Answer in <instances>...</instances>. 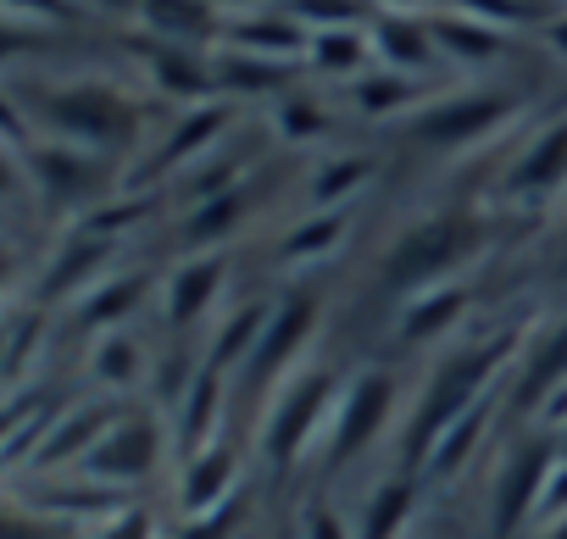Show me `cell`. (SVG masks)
I'll list each match as a JSON object with an SVG mask.
<instances>
[{
    "instance_id": "e0dca14e",
    "label": "cell",
    "mask_w": 567,
    "mask_h": 539,
    "mask_svg": "<svg viewBox=\"0 0 567 539\" xmlns=\"http://www.w3.org/2000/svg\"><path fill=\"white\" fill-rule=\"evenodd\" d=\"M145 29H156L167 45H200L212 34H223L228 18H217V0H140Z\"/></svg>"
},
{
    "instance_id": "1f68e13d",
    "label": "cell",
    "mask_w": 567,
    "mask_h": 539,
    "mask_svg": "<svg viewBox=\"0 0 567 539\" xmlns=\"http://www.w3.org/2000/svg\"><path fill=\"white\" fill-rule=\"evenodd\" d=\"M545 34H550V51H556V56H567V12H561V18H550V29H545Z\"/></svg>"
},
{
    "instance_id": "f1b7e54d",
    "label": "cell",
    "mask_w": 567,
    "mask_h": 539,
    "mask_svg": "<svg viewBox=\"0 0 567 539\" xmlns=\"http://www.w3.org/2000/svg\"><path fill=\"white\" fill-rule=\"evenodd\" d=\"M296 539H357V528L329 506V500H312L307 511H301V528H296Z\"/></svg>"
},
{
    "instance_id": "2e32d148",
    "label": "cell",
    "mask_w": 567,
    "mask_h": 539,
    "mask_svg": "<svg viewBox=\"0 0 567 539\" xmlns=\"http://www.w3.org/2000/svg\"><path fill=\"white\" fill-rule=\"evenodd\" d=\"M462 312H467V290H462V284H434V290H417V296L401 307L395 334H401L406 345H440L445 329L462 323Z\"/></svg>"
},
{
    "instance_id": "f546056e",
    "label": "cell",
    "mask_w": 567,
    "mask_h": 539,
    "mask_svg": "<svg viewBox=\"0 0 567 539\" xmlns=\"http://www.w3.org/2000/svg\"><path fill=\"white\" fill-rule=\"evenodd\" d=\"M90 539H151V517L145 511H112L101 522H90Z\"/></svg>"
},
{
    "instance_id": "52a82bcc",
    "label": "cell",
    "mask_w": 567,
    "mask_h": 539,
    "mask_svg": "<svg viewBox=\"0 0 567 539\" xmlns=\"http://www.w3.org/2000/svg\"><path fill=\"white\" fill-rule=\"evenodd\" d=\"M162 462V428L145 412H117V423L101 434V445L79 462L84 478L106 484V489H128L140 478H151Z\"/></svg>"
},
{
    "instance_id": "7a4b0ae2",
    "label": "cell",
    "mask_w": 567,
    "mask_h": 539,
    "mask_svg": "<svg viewBox=\"0 0 567 539\" xmlns=\"http://www.w3.org/2000/svg\"><path fill=\"white\" fill-rule=\"evenodd\" d=\"M340 395H346V384L329 362H301L261 406V456L278 473H290L296 462L323 450V434L334 423Z\"/></svg>"
},
{
    "instance_id": "83f0119b",
    "label": "cell",
    "mask_w": 567,
    "mask_h": 539,
    "mask_svg": "<svg viewBox=\"0 0 567 539\" xmlns=\"http://www.w3.org/2000/svg\"><path fill=\"white\" fill-rule=\"evenodd\" d=\"M550 384H567V323L528 356V373H523V401H539L534 390H550Z\"/></svg>"
},
{
    "instance_id": "cb8c5ba5",
    "label": "cell",
    "mask_w": 567,
    "mask_h": 539,
    "mask_svg": "<svg viewBox=\"0 0 567 539\" xmlns=\"http://www.w3.org/2000/svg\"><path fill=\"white\" fill-rule=\"evenodd\" d=\"M223 123H228V112H223V106H206V112H195V117H189L184 128H173V134H167V151L156 156V167H173V162H195V156H200V151H206V145H212V139L223 134Z\"/></svg>"
},
{
    "instance_id": "ac0fdd59",
    "label": "cell",
    "mask_w": 567,
    "mask_h": 539,
    "mask_svg": "<svg viewBox=\"0 0 567 539\" xmlns=\"http://www.w3.org/2000/svg\"><path fill=\"white\" fill-rule=\"evenodd\" d=\"M217 423H223V373L200 367L189 379L184 401H178V439H184V450L195 456V450L217 445Z\"/></svg>"
},
{
    "instance_id": "4fadbf2b",
    "label": "cell",
    "mask_w": 567,
    "mask_h": 539,
    "mask_svg": "<svg viewBox=\"0 0 567 539\" xmlns=\"http://www.w3.org/2000/svg\"><path fill=\"white\" fill-rule=\"evenodd\" d=\"M506 189L523 200H550L567 189V123H550L506 173Z\"/></svg>"
},
{
    "instance_id": "5b68a950",
    "label": "cell",
    "mask_w": 567,
    "mask_h": 539,
    "mask_svg": "<svg viewBox=\"0 0 567 539\" xmlns=\"http://www.w3.org/2000/svg\"><path fill=\"white\" fill-rule=\"evenodd\" d=\"M395 395H401V384H395L390 367H368V373L346 379V395H340V406H334V423H329L318 456H323L329 467L357 462V456L384 434V423H390V412H395Z\"/></svg>"
},
{
    "instance_id": "603a6c76",
    "label": "cell",
    "mask_w": 567,
    "mask_h": 539,
    "mask_svg": "<svg viewBox=\"0 0 567 539\" xmlns=\"http://www.w3.org/2000/svg\"><path fill=\"white\" fill-rule=\"evenodd\" d=\"M368 173H373L368 156H334V162H323V167L312 173V206H318V211H340V206L368 184Z\"/></svg>"
},
{
    "instance_id": "d4e9b609",
    "label": "cell",
    "mask_w": 567,
    "mask_h": 539,
    "mask_svg": "<svg viewBox=\"0 0 567 539\" xmlns=\"http://www.w3.org/2000/svg\"><path fill=\"white\" fill-rule=\"evenodd\" d=\"M134 301H140V284H134V279L95 284V290H84V312H79V323H84V329H95V334H112Z\"/></svg>"
},
{
    "instance_id": "6da1fadb",
    "label": "cell",
    "mask_w": 567,
    "mask_h": 539,
    "mask_svg": "<svg viewBox=\"0 0 567 539\" xmlns=\"http://www.w3.org/2000/svg\"><path fill=\"white\" fill-rule=\"evenodd\" d=\"M512 362H517V329H512V334L473 340V345H456V351H445V356L434 362V373H429V384L417 390V406H412V417H406V462H412V473L423 467V456L434 450V439H440L456 417H467L478 401H489V379H495L501 367H512Z\"/></svg>"
},
{
    "instance_id": "4dcf8cb0",
    "label": "cell",
    "mask_w": 567,
    "mask_h": 539,
    "mask_svg": "<svg viewBox=\"0 0 567 539\" xmlns=\"http://www.w3.org/2000/svg\"><path fill=\"white\" fill-rule=\"evenodd\" d=\"M284 128H290L296 139H307V134H318V128H323V117H318V106L290 101V106H284Z\"/></svg>"
},
{
    "instance_id": "d6986e66",
    "label": "cell",
    "mask_w": 567,
    "mask_h": 539,
    "mask_svg": "<svg viewBox=\"0 0 567 539\" xmlns=\"http://www.w3.org/2000/svg\"><path fill=\"white\" fill-rule=\"evenodd\" d=\"M434 40H440V56L445 62H495L501 56V29L473 18V12H451V18H434L429 23Z\"/></svg>"
},
{
    "instance_id": "5bb4252c",
    "label": "cell",
    "mask_w": 567,
    "mask_h": 539,
    "mask_svg": "<svg viewBox=\"0 0 567 539\" xmlns=\"http://www.w3.org/2000/svg\"><path fill=\"white\" fill-rule=\"evenodd\" d=\"M417 473H390L357 511V539H406L417 522Z\"/></svg>"
},
{
    "instance_id": "277c9868",
    "label": "cell",
    "mask_w": 567,
    "mask_h": 539,
    "mask_svg": "<svg viewBox=\"0 0 567 539\" xmlns=\"http://www.w3.org/2000/svg\"><path fill=\"white\" fill-rule=\"evenodd\" d=\"M40 123L51 128V139L62 145H79V151H112V145H128L140 134V112L128 95L106 90V84H68V90H51L40 101Z\"/></svg>"
},
{
    "instance_id": "484cf974",
    "label": "cell",
    "mask_w": 567,
    "mask_h": 539,
    "mask_svg": "<svg viewBox=\"0 0 567 539\" xmlns=\"http://www.w3.org/2000/svg\"><path fill=\"white\" fill-rule=\"evenodd\" d=\"M417 101V79H406V73H373V79H357V106L368 112V117H384V112H406Z\"/></svg>"
},
{
    "instance_id": "8992f818",
    "label": "cell",
    "mask_w": 567,
    "mask_h": 539,
    "mask_svg": "<svg viewBox=\"0 0 567 539\" xmlns=\"http://www.w3.org/2000/svg\"><path fill=\"white\" fill-rule=\"evenodd\" d=\"M318 318H323V312H318L312 296H290L284 307H272V318H267V329H261L250 362L239 367V379H245L250 390H267V395H272L301 362H312L307 345H312V334H318Z\"/></svg>"
},
{
    "instance_id": "9a60e30c",
    "label": "cell",
    "mask_w": 567,
    "mask_h": 539,
    "mask_svg": "<svg viewBox=\"0 0 567 539\" xmlns=\"http://www.w3.org/2000/svg\"><path fill=\"white\" fill-rule=\"evenodd\" d=\"M223 279H228V267H223L217 256H212V261H184L178 273L167 279V296H162L167 323H173V329H195V323L217 307Z\"/></svg>"
},
{
    "instance_id": "44dd1931",
    "label": "cell",
    "mask_w": 567,
    "mask_h": 539,
    "mask_svg": "<svg viewBox=\"0 0 567 539\" xmlns=\"http://www.w3.org/2000/svg\"><path fill=\"white\" fill-rule=\"evenodd\" d=\"M373 56V34L368 29H318L307 62L329 79H357V68Z\"/></svg>"
},
{
    "instance_id": "7402d4cb",
    "label": "cell",
    "mask_w": 567,
    "mask_h": 539,
    "mask_svg": "<svg viewBox=\"0 0 567 539\" xmlns=\"http://www.w3.org/2000/svg\"><path fill=\"white\" fill-rule=\"evenodd\" d=\"M90 373H95L106 390H128V384L145 373V351H140V340H134L128 329L101 334V345L90 351Z\"/></svg>"
},
{
    "instance_id": "836d02e7",
    "label": "cell",
    "mask_w": 567,
    "mask_h": 539,
    "mask_svg": "<svg viewBox=\"0 0 567 539\" xmlns=\"http://www.w3.org/2000/svg\"><path fill=\"white\" fill-rule=\"evenodd\" d=\"M384 7H412V0H384Z\"/></svg>"
},
{
    "instance_id": "7c38bea8",
    "label": "cell",
    "mask_w": 567,
    "mask_h": 539,
    "mask_svg": "<svg viewBox=\"0 0 567 539\" xmlns=\"http://www.w3.org/2000/svg\"><path fill=\"white\" fill-rule=\"evenodd\" d=\"M239 495V450L234 445H206L195 456H184V484H178V506L184 517H200L212 506H228Z\"/></svg>"
},
{
    "instance_id": "d6a6232c",
    "label": "cell",
    "mask_w": 567,
    "mask_h": 539,
    "mask_svg": "<svg viewBox=\"0 0 567 539\" xmlns=\"http://www.w3.org/2000/svg\"><path fill=\"white\" fill-rule=\"evenodd\" d=\"M217 7H239V12H256V0H217Z\"/></svg>"
},
{
    "instance_id": "8fae6325",
    "label": "cell",
    "mask_w": 567,
    "mask_h": 539,
    "mask_svg": "<svg viewBox=\"0 0 567 539\" xmlns=\"http://www.w3.org/2000/svg\"><path fill=\"white\" fill-rule=\"evenodd\" d=\"M373 56L390 68V73H406V79H423L434 73L445 56H440V40L429 23H417L412 12H379L373 18Z\"/></svg>"
},
{
    "instance_id": "ba28073f",
    "label": "cell",
    "mask_w": 567,
    "mask_h": 539,
    "mask_svg": "<svg viewBox=\"0 0 567 539\" xmlns=\"http://www.w3.org/2000/svg\"><path fill=\"white\" fill-rule=\"evenodd\" d=\"M517 112V101L512 95H501V90H473V95H451V101H434L429 112H417L412 117V134L423 139V145H473V139H484L501 117H512Z\"/></svg>"
},
{
    "instance_id": "30bf717a",
    "label": "cell",
    "mask_w": 567,
    "mask_h": 539,
    "mask_svg": "<svg viewBox=\"0 0 567 539\" xmlns=\"http://www.w3.org/2000/svg\"><path fill=\"white\" fill-rule=\"evenodd\" d=\"M223 40H228V51L267 56V62H296L312 51V29L296 12H239L223 23Z\"/></svg>"
},
{
    "instance_id": "4316f807",
    "label": "cell",
    "mask_w": 567,
    "mask_h": 539,
    "mask_svg": "<svg viewBox=\"0 0 567 539\" xmlns=\"http://www.w3.org/2000/svg\"><path fill=\"white\" fill-rule=\"evenodd\" d=\"M340 234H346V222H340V211H318V217H301V228L284 239V256L290 261H323L334 245H340Z\"/></svg>"
},
{
    "instance_id": "ffe728a7",
    "label": "cell",
    "mask_w": 567,
    "mask_h": 539,
    "mask_svg": "<svg viewBox=\"0 0 567 539\" xmlns=\"http://www.w3.org/2000/svg\"><path fill=\"white\" fill-rule=\"evenodd\" d=\"M484 423H489V401H478L467 417H456L440 439H434V450L423 456V478H456L467 462H473V450H478V434H484Z\"/></svg>"
},
{
    "instance_id": "9c48e42d",
    "label": "cell",
    "mask_w": 567,
    "mask_h": 539,
    "mask_svg": "<svg viewBox=\"0 0 567 539\" xmlns=\"http://www.w3.org/2000/svg\"><path fill=\"white\" fill-rule=\"evenodd\" d=\"M550 450L545 445H523L506 456L495 489H489V506H495V539H517L523 528H534L539 517V495H545V473H550Z\"/></svg>"
},
{
    "instance_id": "3957f363",
    "label": "cell",
    "mask_w": 567,
    "mask_h": 539,
    "mask_svg": "<svg viewBox=\"0 0 567 539\" xmlns=\"http://www.w3.org/2000/svg\"><path fill=\"white\" fill-rule=\"evenodd\" d=\"M484 222L467 217V211H440V217H423L412 222L390 256H384V273L395 290H434V284H456V267H467L478 250H484Z\"/></svg>"
}]
</instances>
